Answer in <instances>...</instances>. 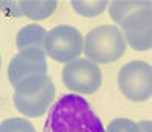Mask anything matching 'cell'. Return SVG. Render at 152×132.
<instances>
[{
  "instance_id": "6da1fadb",
  "label": "cell",
  "mask_w": 152,
  "mask_h": 132,
  "mask_svg": "<svg viewBox=\"0 0 152 132\" xmlns=\"http://www.w3.org/2000/svg\"><path fill=\"white\" fill-rule=\"evenodd\" d=\"M43 132H105V129L82 96L64 94L52 105Z\"/></svg>"
},
{
  "instance_id": "7a4b0ae2",
  "label": "cell",
  "mask_w": 152,
  "mask_h": 132,
  "mask_svg": "<svg viewBox=\"0 0 152 132\" xmlns=\"http://www.w3.org/2000/svg\"><path fill=\"white\" fill-rule=\"evenodd\" d=\"M14 105L26 117L43 115L55 99L56 87L52 77L46 74H34L14 87Z\"/></svg>"
},
{
  "instance_id": "3957f363",
  "label": "cell",
  "mask_w": 152,
  "mask_h": 132,
  "mask_svg": "<svg viewBox=\"0 0 152 132\" xmlns=\"http://www.w3.org/2000/svg\"><path fill=\"white\" fill-rule=\"evenodd\" d=\"M126 41L117 26L104 24L94 28L84 38V53L94 64H110L125 55Z\"/></svg>"
},
{
  "instance_id": "277c9868",
  "label": "cell",
  "mask_w": 152,
  "mask_h": 132,
  "mask_svg": "<svg viewBox=\"0 0 152 132\" xmlns=\"http://www.w3.org/2000/svg\"><path fill=\"white\" fill-rule=\"evenodd\" d=\"M44 52L56 62H70L84 52V36L73 26L59 24L46 34Z\"/></svg>"
},
{
  "instance_id": "5b68a950",
  "label": "cell",
  "mask_w": 152,
  "mask_h": 132,
  "mask_svg": "<svg viewBox=\"0 0 152 132\" xmlns=\"http://www.w3.org/2000/svg\"><path fill=\"white\" fill-rule=\"evenodd\" d=\"M122 94L132 102H145L152 96V65L145 61L125 64L117 74Z\"/></svg>"
},
{
  "instance_id": "8992f818",
  "label": "cell",
  "mask_w": 152,
  "mask_h": 132,
  "mask_svg": "<svg viewBox=\"0 0 152 132\" xmlns=\"http://www.w3.org/2000/svg\"><path fill=\"white\" fill-rule=\"evenodd\" d=\"M61 77L69 90L81 94H94L102 85V71L99 65L84 58L67 62Z\"/></svg>"
},
{
  "instance_id": "52a82bcc",
  "label": "cell",
  "mask_w": 152,
  "mask_h": 132,
  "mask_svg": "<svg viewBox=\"0 0 152 132\" xmlns=\"http://www.w3.org/2000/svg\"><path fill=\"white\" fill-rule=\"evenodd\" d=\"M126 44L137 52L152 49V2L129 14L120 23Z\"/></svg>"
},
{
  "instance_id": "ba28073f",
  "label": "cell",
  "mask_w": 152,
  "mask_h": 132,
  "mask_svg": "<svg viewBox=\"0 0 152 132\" xmlns=\"http://www.w3.org/2000/svg\"><path fill=\"white\" fill-rule=\"evenodd\" d=\"M46 52L43 49H26L20 50L11 59L8 65V79L9 82L17 87L21 81L34 74H46Z\"/></svg>"
},
{
  "instance_id": "9c48e42d",
  "label": "cell",
  "mask_w": 152,
  "mask_h": 132,
  "mask_svg": "<svg viewBox=\"0 0 152 132\" xmlns=\"http://www.w3.org/2000/svg\"><path fill=\"white\" fill-rule=\"evenodd\" d=\"M18 14L31 20H44L56 11L58 3L55 0H21L17 2Z\"/></svg>"
},
{
  "instance_id": "30bf717a",
  "label": "cell",
  "mask_w": 152,
  "mask_h": 132,
  "mask_svg": "<svg viewBox=\"0 0 152 132\" xmlns=\"http://www.w3.org/2000/svg\"><path fill=\"white\" fill-rule=\"evenodd\" d=\"M46 34L47 31L37 23L24 26L17 34V47L20 50H26V49H43L44 50Z\"/></svg>"
},
{
  "instance_id": "8fae6325",
  "label": "cell",
  "mask_w": 152,
  "mask_h": 132,
  "mask_svg": "<svg viewBox=\"0 0 152 132\" xmlns=\"http://www.w3.org/2000/svg\"><path fill=\"white\" fill-rule=\"evenodd\" d=\"M148 0H123V2H113L110 3V18L114 23H122L126 17L137 9L146 6Z\"/></svg>"
},
{
  "instance_id": "7c38bea8",
  "label": "cell",
  "mask_w": 152,
  "mask_h": 132,
  "mask_svg": "<svg viewBox=\"0 0 152 132\" xmlns=\"http://www.w3.org/2000/svg\"><path fill=\"white\" fill-rule=\"evenodd\" d=\"M110 3L107 0H73L72 8L75 9L76 14L82 17H96L100 15L107 9Z\"/></svg>"
},
{
  "instance_id": "4fadbf2b",
  "label": "cell",
  "mask_w": 152,
  "mask_h": 132,
  "mask_svg": "<svg viewBox=\"0 0 152 132\" xmlns=\"http://www.w3.org/2000/svg\"><path fill=\"white\" fill-rule=\"evenodd\" d=\"M35 129L29 120L24 118H8L3 123H0V132H24Z\"/></svg>"
},
{
  "instance_id": "5bb4252c",
  "label": "cell",
  "mask_w": 152,
  "mask_h": 132,
  "mask_svg": "<svg viewBox=\"0 0 152 132\" xmlns=\"http://www.w3.org/2000/svg\"><path fill=\"white\" fill-rule=\"evenodd\" d=\"M105 132H142L138 128V123L129 118H116L113 120Z\"/></svg>"
},
{
  "instance_id": "9a60e30c",
  "label": "cell",
  "mask_w": 152,
  "mask_h": 132,
  "mask_svg": "<svg viewBox=\"0 0 152 132\" xmlns=\"http://www.w3.org/2000/svg\"><path fill=\"white\" fill-rule=\"evenodd\" d=\"M138 128L142 132H152V122L151 120H142L138 122Z\"/></svg>"
},
{
  "instance_id": "2e32d148",
  "label": "cell",
  "mask_w": 152,
  "mask_h": 132,
  "mask_svg": "<svg viewBox=\"0 0 152 132\" xmlns=\"http://www.w3.org/2000/svg\"><path fill=\"white\" fill-rule=\"evenodd\" d=\"M24 132H37L35 129H32V131H24Z\"/></svg>"
}]
</instances>
